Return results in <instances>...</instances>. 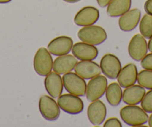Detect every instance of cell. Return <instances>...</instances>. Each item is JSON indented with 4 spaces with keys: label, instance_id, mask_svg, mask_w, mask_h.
Listing matches in <instances>:
<instances>
[{
    "label": "cell",
    "instance_id": "6da1fadb",
    "mask_svg": "<svg viewBox=\"0 0 152 127\" xmlns=\"http://www.w3.org/2000/svg\"><path fill=\"white\" fill-rule=\"evenodd\" d=\"M120 117L127 125L131 126H140L148 122V116L142 107L137 105H128L121 109Z\"/></svg>",
    "mask_w": 152,
    "mask_h": 127
},
{
    "label": "cell",
    "instance_id": "7a4b0ae2",
    "mask_svg": "<svg viewBox=\"0 0 152 127\" xmlns=\"http://www.w3.org/2000/svg\"><path fill=\"white\" fill-rule=\"evenodd\" d=\"M78 37L82 42L97 46L107 40V34L102 26L91 25L81 28L78 31Z\"/></svg>",
    "mask_w": 152,
    "mask_h": 127
},
{
    "label": "cell",
    "instance_id": "3957f363",
    "mask_svg": "<svg viewBox=\"0 0 152 127\" xmlns=\"http://www.w3.org/2000/svg\"><path fill=\"white\" fill-rule=\"evenodd\" d=\"M53 59L48 49L40 47L34 57V69L39 76H46L53 69Z\"/></svg>",
    "mask_w": 152,
    "mask_h": 127
},
{
    "label": "cell",
    "instance_id": "277c9868",
    "mask_svg": "<svg viewBox=\"0 0 152 127\" xmlns=\"http://www.w3.org/2000/svg\"><path fill=\"white\" fill-rule=\"evenodd\" d=\"M62 79L64 87L68 93L78 97L85 96L87 83L84 79L78 76L76 73L69 72L64 74Z\"/></svg>",
    "mask_w": 152,
    "mask_h": 127
},
{
    "label": "cell",
    "instance_id": "5b68a950",
    "mask_svg": "<svg viewBox=\"0 0 152 127\" xmlns=\"http://www.w3.org/2000/svg\"><path fill=\"white\" fill-rule=\"evenodd\" d=\"M58 104L61 109L70 115H78L84 110V105L80 97L72 93L61 94L58 98Z\"/></svg>",
    "mask_w": 152,
    "mask_h": 127
},
{
    "label": "cell",
    "instance_id": "8992f818",
    "mask_svg": "<svg viewBox=\"0 0 152 127\" xmlns=\"http://www.w3.org/2000/svg\"><path fill=\"white\" fill-rule=\"evenodd\" d=\"M107 85L108 81L105 76H102L100 74L90 79L88 84H87L85 95L88 101H95L103 97Z\"/></svg>",
    "mask_w": 152,
    "mask_h": 127
},
{
    "label": "cell",
    "instance_id": "52a82bcc",
    "mask_svg": "<svg viewBox=\"0 0 152 127\" xmlns=\"http://www.w3.org/2000/svg\"><path fill=\"white\" fill-rule=\"evenodd\" d=\"M39 110L43 117L49 121L56 120L61 115L58 103L48 95H43L39 100Z\"/></svg>",
    "mask_w": 152,
    "mask_h": 127
},
{
    "label": "cell",
    "instance_id": "ba28073f",
    "mask_svg": "<svg viewBox=\"0 0 152 127\" xmlns=\"http://www.w3.org/2000/svg\"><path fill=\"white\" fill-rule=\"evenodd\" d=\"M100 68L105 76L110 79H116L122 69V64L116 55L107 53L102 56Z\"/></svg>",
    "mask_w": 152,
    "mask_h": 127
},
{
    "label": "cell",
    "instance_id": "9c48e42d",
    "mask_svg": "<svg viewBox=\"0 0 152 127\" xmlns=\"http://www.w3.org/2000/svg\"><path fill=\"white\" fill-rule=\"evenodd\" d=\"M148 43L141 34L133 36L128 44V51L130 57L136 61H140L148 53Z\"/></svg>",
    "mask_w": 152,
    "mask_h": 127
},
{
    "label": "cell",
    "instance_id": "30bf717a",
    "mask_svg": "<svg viewBox=\"0 0 152 127\" xmlns=\"http://www.w3.org/2000/svg\"><path fill=\"white\" fill-rule=\"evenodd\" d=\"M100 13L98 8L93 6H86L79 10L74 17L75 24L78 26L94 25L99 20Z\"/></svg>",
    "mask_w": 152,
    "mask_h": 127
},
{
    "label": "cell",
    "instance_id": "8fae6325",
    "mask_svg": "<svg viewBox=\"0 0 152 127\" xmlns=\"http://www.w3.org/2000/svg\"><path fill=\"white\" fill-rule=\"evenodd\" d=\"M72 55L80 61H93L99 55V49L94 45L84 42H78L73 44Z\"/></svg>",
    "mask_w": 152,
    "mask_h": 127
},
{
    "label": "cell",
    "instance_id": "7c38bea8",
    "mask_svg": "<svg viewBox=\"0 0 152 127\" xmlns=\"http://www.w3.org/2000/svg\"><path fill=\"white\" fill-rule=\"evenodd\" d=\"M73 40L68 36H59L51 40L47 46L52 55L60 56L69 54L72 51Z\"/></svg>",
    "mask_w": 152,
    "mask_h": 127
},
{
    "label": "cell",
    "instance_id": "4fadbf2b",
    "mask_svg": "<svg viewBox=\"0 0 152 127\" xmlns=\"http://www.w3.org/2000/svg\"><path fill=\"white\" fill-rule=\"evenodd\" d=\"M44 85L46 92L54 99L58 98L63 93L64 84L61 74L50 72L45 76Z\"/></svg>",
    "mask_w": 152,
    "mask_h": 127
},
{
    "label": "cell",
    "instance_id": "5bb4252c",
    "mask_svg": "<svg viewBox=\"0 0 152 127\" xmlns=\"http://www.w3.org/2000/svg\"><path fill=\"white\" fill-rule=\"evenodd\" d=\"M107 116V108L100 100L93 101L87 108V117L93 126L103 123Z\"/></svg>",
    "mask_w": 152,
    "mask_h": 127
},
{
    "label": "cell",
    "instance_id": "9a60e30c",
    "mask_svg": "<svg viewBox=\"0 0 152 127\" xmlns=\"http://www.w3.org/2000/svg\"><path fill=\"white\" fill-rule=\"evenodd\" d=\"M75 73L84 79H91L102 73L100 65L93 61H81L74 68Z\"/></svg>",
    "mask_w": 152,
    "mask_h": 127
},
{
    "label": "cell",
    "instance_id": "2e32d148",
    "mask_svg": "<svg viewBox=\"0 0 152 127\" xmlns=\"http://www.w3.org/2000/svg\"><path fill=\"white\" fill-rule=\"evenodd\" d=\"M141 19V11L139 8L130 9L119 19V26L123 32L134 30L140 23Z\"/></svg>",
    "mask_w": 152,
    "mask_h": 127
},
{
    "label": "cell",
    "instance_id": "e0dca14e",
    "mask_svg": "<svg viewBox=\"0 0 152 127\" xmlns=\"http://www.w3.org/2000/svg\"><path fill=\"white\" fill-rule=\"evenodd\" d=\"M138 70L136 65L133 63H129L124 68H122L117 79L118 83L122 87H128L134 85L137 81Z\"/></svg>",
    "mask_w": 152,
    "mask_h": 127
},
{
    "label": "cell",
    "instance_id": "ac0fdd59",
    "mask_svg": "<svg viewBox=\"0 0 152 127\" xmlns=\"http://www.w3.org/2000/svg\"><path fill=\"white\" fill-rule=\"evenodd\" d=\"M78 63V59L73 55H60L53 62V70L59 74H65L72 72Z\"/></svg>",
    "mask_w": 152,
    "mask_h": 127
},
{
    "label": "cell",
    "instance_id": "d6986e66",
    "mask_svg": "<svg viewBox=\"0 0 152 127\" xmlns=\"http://www.w3.org/2000/svg\"><path fill=\"white\" fill-rule=\"evenodd\" d=\"M145 88L140 84L125 87L122 91V101L127 105H138L145 94Z\"/></svg>",
    "mask_w": 152,
    "mask_h": 127
},
{
    "label": "cell",
    "instance_id": "ffe728a7",
    "mask_svg": "<svg viewBox=\"0 0 152 127\" xmlns=\"http://www.w3.org/2000/svg\"><path fill=\"white\" fill-rule=\"evenodd\" d=\"M131 0H111L107 8V14L110 17L122 16L131 9Z\"/></svg>",
    "mask_w": 152,
    "mask_h": 127
},
{
    "label": "cell",
    "instance_id": "44dd1931",
    "mask_svg": "<svg viewBox=\"0 0 152 127\" xmlns=\"http://www.w3.org/2000/svg\"><path fill=\"white\" fill-rule=\"evenodd\" d=\"M105 95L107 101L110 106H119L122 100V87L118 82H112L107 85Z\"/></svg>",
    "mask_w": 152,
    "mask_h": 127
},
{
    "label": "cell",
    "instance_id": "7402d4cb",
    "mask_svg": "<svg viewBox=\"0 0 152 127\" xmlns=\"http://www.w3.org/2000/svg\"><path fill=\"white\" fill-rule=\"evenodd\" d=\"M140 32L145 39L152 37V16L146 14L142 17L139 26Z\"/></svg>",
    "mask_w": 152,
    "mask_h": 127
},
{
    "label": "cell",
    "instance_id": "603a6c76",
    "mask_svg": "<svg viewBox=\"0 0 152 127\" xmlns=\"http://www.w3.org/2000/svg\"><path fill=\"white\" fill-rule=\"evenodd\" d=\"M137 82L144 88L151 90L152 89V70H142L138 73Z\"/></svg>",
    "mask_w": 152,
    "mask_h": 127
},
{
    "label": "cell",
    "instance_id": "cb8c5ba5",
    "mask_svg": "<svg viewBox=\"0 0 152 127\" xmlns=\"http://www.w3.org/2000/svg\"><path fill=\"white\" fill-rule=\"evenodd\" d=\"M141 107L147 113H152V89L145 93L141 101Z\"/></svg>",
    "mask_w": 152,
    "mask_h": 127
},
{
    "label": "cell",
    "instance_id": "d4e9b609",
    "mask_svg": "<svg viewBox=\"0 0 152 127\" xmlns=\"http://www.w3.org/2000/svg\"><path fill=\"white\" fill-rule=\"evenodd\" d=\"M140 61H141L140 65L143 69L152 70V52L146 54L145 56Z\"/></svg>",
    "mask_w": 152,
    "mask_h": 127
},
{
    "label": "cell",
    "instance_id": "484cf974",
    "mask_svg": "<svg viewBox=\"0 0 152 127\" xmlns=\"http://www.w3.org/2000/svg\"><path fill=\"white\" fill-rule=\"evenodd\" d=\"M104 127H122V123L118 118L110 117L104 123Z\"/></svg>",
    "mask_w": 152,
    "mask_h": 127
},
{
    "label": "cell",
    "instance_id": "4316f807",
    "mask_svg": "<svg viewBox=\"0 0 152 127\" xmlns=\"http://www.w3.org/2000/svg\"><path fill=\"white\" fill-rule=\"evenodd\" d=\"M144 9L146 14H148L152 16V0H147L145 2Z\"/></svg>",
    "mask_w": 152,
    "mask_h": 127
},
{
    "label": "cell",
    "instance_id": "83f0119b",
    "mask_svg": "<svg viewBox=\"0 0 152 127\" xmlns=\"http://www.w3.org/2000/svg\"><path fill=\"white\" fill-rule=\"evenodd\" d=\"M96 1H97L99 6L102 7V8H105L106 6H107L111 0H96Z\"/></svg>",
    "mask_w": 152,
    "mask_h": 127
},
{
    "label": "cell",
    "instance_id": "f1b7e54d",
    "mask_svg": "<svg viewBox=\"0 0 152 127\" xmlns=\"http://www.w3.org/2000/svg\"><path fill=\"white\" fill-rule=\"evenodd\" d=\"M148 49L151 52H152V37L149 38L148 43Z\"/></svg>",
    "mask_w": 152,
    "mask_h": 127
},
{
    "label": "cell",
    "instance_id": "f546056e",
    "mask_svg": "<svg viewBox=\"0 0 152 127\" xmlns=\"http://www.w3.org/2000/svg\"><path fill=\"white\" fill-rule=\"evenodd\" d=\"M64 2H68V3H76V2H80L81 0H63Z\"/></svg>",
    "mask_w": 152,
    "mask_h": 127
},
{
    "label": "cell",
    "instance_id": "4dcf8cb0",
    "mask_svg": "<svg viewBox=\"0 0 152 127\" xmlns=\"http://www.w3.org/2000/svg\"><path fill=\"white\" fill-rule=\"evenodd\" d=\"M148 126L150 127H152V113L150 116L148 117Z\"/></svg>",
    "mask_w": 152,
    "mask_h": 127
},
{
    "label": "cell",
    "instance_id": "1f68e13d",
    "mask_svg": "<svg viewBox=\"0 0 152 127\" xmlns=\"http://www.w3.org/2000/svg\"><path fill=\"white\" fill-rule=\"evenodd\" d=\"M12 0H0V4H6L11 2Z\"/></svg>",
    "mask_w": 152,
    "mask_h": 127
}]
</instances>
